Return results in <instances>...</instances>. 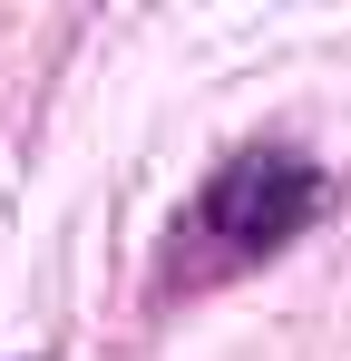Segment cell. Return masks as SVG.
Segmentation results:
<instances>
[{
	"mask_svg": "<svg viewBox=\"0 0 351 361\" xmlns=\"http://www.w3.org/2000/svg\"><path fill=\"white\" fill-rule=\"evenodd\" d=\"M322 205H332V176H322L312 157H292V147H244V157H225L215 185L195 195L185 235L215 254V274H234V264H254V254L292 244Z\"/></svg>",
	"mask_w": 351,
	"mask_h": 361,
	"instance_id": "obj_1",
	"label": "cell"
}]
</instances>
